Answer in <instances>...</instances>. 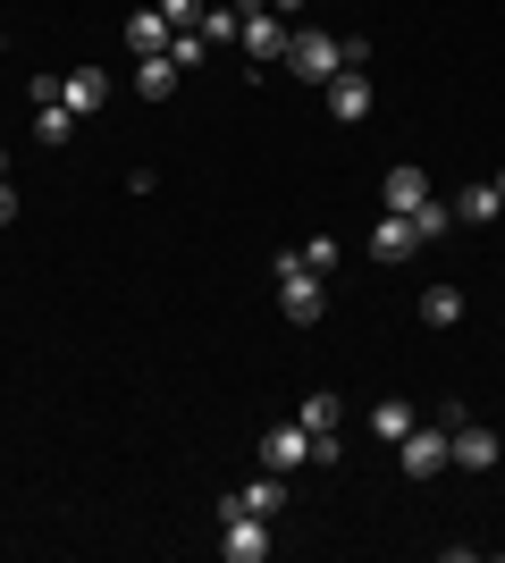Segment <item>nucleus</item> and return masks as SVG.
Segmentation results:
<instances>
[{
	"instance_id": "1",
	"label": "nucleus",
	"mask_w": 505,
	"mask_h": 563,
	"mask_svg": "<svg viewBox=\"0 0 505 563\" xmlns=\"http://www.w3.org/2000/svg\"><path fill=\"white\" fill-rule=\"evenodd\" d=\"M270 278H278V311H287L295 329H312L320 311H329V286H320V269H304V253H278Z\"/></svg>"
},
{
	"instance_id": "2",
	"label": "nucleus",
	"mask_w": 505,
	"mask_h": 563,
	"mask_svg": "<svg viewBox=\"0 0 505 563\" xmlns=\"http://www.w3.org/2000/svg\"><path fill=\"white\" fill-rule=\"evenodd\" d=\"M447 421H463V404H447V412H430L413 438H396V471H405V479H438V471H447Z\"/></svg>"
},
{
	"instance_id": "3",
	"label": "nucleus",
	"mask_w": 505,
	"mask_h": 563,
	"mask_svg": "<svg viewBox=\"0 0 505 563\" xmlns=\"http://www.w3.org/2000/svg\"><path fill=\"white\" fill-rule=\"evenodd\" d=\"M237 43H244V59H253V76H262V68H287L295 18H278V9H244V25H237Z\"/></svg>"
},
{
	"instance_id": "4",
	"label": "nucleus",
	"mask_w": 505,
	"mask_h": 563,
	"mask_svg": "<svg viewBox=\"0 0 505 563\" xmlns=\"http://www.w3.org/2000/svg\"><path fill=\"white\" fill-rule=\"evenodd\" d=\"M287 68L304 76V85H329V76L345 68V34H320V25H295V43H287Z\"/></svg>"
},
{
	"instance_id": "5",
	"label": "nucleus",
	"mask_w": 505,
	"mask_h": 563,
	"mask_svg": "<svg viewBox=\"0 0 505 563\" xmlns=\"http://www.w3.org/2000/svg\"><path fill=\"white\" fill-rule=\"evenodd\" d=\"M237 514L278 521V514H287V471H253L244 488H228V496H219V521H237Z\"/></svg>"
},
{
	"instance_id": "6",
	"label": "nucleus",
	"mask_w": 505,
	"mask_h": 563,
	"mask_svg": "<svg viewBox=\"0 0 505 563\" xmlns=\"http://www.w3.org/2000/svg\"><path fill=\"white\" fill-rule=\"evenodd\" d=\"M497 429L488 421H472V412H463V421H447V463L455 471H497Z\"/></svg>"
},
{
	"instance_id": "7",
	"label": "nucleus",
	"mask_w": 505,
	"mask_h": 563,
	"mask_svg": "<svg viewBox=\"0 0 505 563\" xmlns=\"http://www.w3.org/2000/svg\"><path fill=\"white\" fill-rule=\"evenodd\" d=\"M270 547H278V539H270V521H262V514L219 521V555H228V563H270Z\"/></svg>"
},
{
	"instance_id": "8",
	"label": "nucleus",
	"mask_w": 505,
	"mask_h": 563,
	"mask_svg": "<svg viewBox=\"0 0 505 563\" xmlns=\"http://www.w3.org/2000/svg\"><path fill=\"white\" fill-rule=\"evenodd\" d=\"M262 471H312V429H304V421H278L262 438Z\"/></svg>"
},
{
	"instance_id": "9",
	"label": "nucleus",
	"mask_w": 505,
	"mask_h": 563,
	"mask_svg": "<svg viewBox=\"0 0 505 563\" xmlns=\"http://www.w3.org/2000/svg\"><path fill=\"white\" fill-rule=\"evenodd\" d=\"M320 93H329V118H345V126H354V118H371V76H362V68H337Z\"/></svg>"
},
{
	"instance_id": "10",
	"label": "nucleus",
	"mask_w": 505,
	"mask_h": 563,
	"mask_svg": "<svg viewBox=\"0 0 505 563\" xmlns=\"http://www.w3.org/2000/svg\"><path fill=\"white\" fill-rule=\"evenodd\" d=\"M421 253V235H413L405 211H380V228H371V261H413Z\"/></svg>"
},
{
	"instance_id": "11",
	"label": "nucleus",
	"mask_w": 505,
	"mask_h": 563,
	"mask_svg": "<svg viewBox=\"0 0 505 563\" xmlns=\"http://www.w3.org/2000/svg\"><path fill=\"white\" fill-rule=\"evenodd\" d=\"M380 202H387V211H421V202H430V177H421V168H413V161H396V168H387V186H380Z\"/></svg>"
},
{
	"instance_id": "12",
	"label": "nucleus",
	"mask_w": 505,
	"mask_h": 563,
	"mask_svg": "<svg viewBox=\"0 0 505 563\" xmlns=\"http://www.w3.org/2000/svg\"><path fill=\"white\" fill-rule=\"evenodd\" d=\"M59 101H68L76 118H94L101 101H110V76H101V68H68V76H59Z\"/></svg>"
},
{
	"instance_id": "13",
	"label": "nucleus",
	"mask_w": 505,
	"mask_h": 563,
	"mask_svg": "<svg viewBox=\"0 0 505 563\" xmlns=\"http://www.w3.org/2000/svg\"><path fill=\"white\" fill-rule=\"evenodd\" d=\"M168 34H177V25H168L161 9H135V18H127V51H135V59H152V51H168Z\"/></svg>"
},
{
	"instance_id": "14",
	"label": "nucleus",
	"mask_w": 505,
	"mask_h": 563,
	"mask_svg": "<svg viewBox=\"0 0 505 563\" xmlns=\"http://www.w3.org/2000/svg\"><path fill=\"white\" fill-rule=\"evenodd\" d=\"M413 429H421V412H413V404H371V438H380V446H396V438H413Z\"/></svg>"
},
{
	"instance_id": "15",
	"label": "nucleus",
	"mask_w": 505,
	"mask_h": 563,
	"mask_svg": "<svg viewBox=\"0 0 505 563\" xmlns=\"http://www.w3.org/2000/svg\"><path fill=\"white\" fill-rule=\"evenodd\" d=\"M135 93H144V101H168V93H177V59H168V51L135 59Z\"/></svg>"
},
{
	"instance_id": "16",
	"label": "nucleus",
	"mask_w": 505,
	"mask_h": 563,
	"mask_svg": "<svg viewBox=\"0 0 505 563\" xmlns=\"http://www.w3.org/2000/svg\"><path fill=\"white\" fill-rule=\"evenodd\" d=\"M76 126H85V118H76L59 93H51V101H34V135H43V143H76Z\"/></svg>"
},
{
	"instance_id": "17",
	"label": "nucleus",
	"mask_w": 505,
	"mask_h": 563,
	"mask_svg": "<svg viewBox=\"0 0 505 563\" xmlns=\"http://www.w3.org/2000/svg\"><path fill=\"white\" fill-rule=\"evenodd\" d=\"M295 421L312 429V438H337V421H345V404H337L329 387H320V396H304V404H295Z\"/></svg>"
},
{
	"instance_id": "18",
	"label": "nucleus",
	"mask_w": 505,
	"mask_h": 563,
	"mask_svg": "<svg viewBox=\"0 0 505 563\" xmlns=\"http://www.w3.org/2000/svg\"><path fill=\"white\" fill-rule=\"evenodd\" d=\"M497 211H505V194H497V186H463V194H455V219H463V228H488Z\"/></svg>"
},
{
	"instance_id": "19",
	"label": "nucleus",
	"mask_w": 505,
	"mask_h": 563,
	"mask_svg": "<svg viewBox=\"0 0 505 563\" xmlns=\"http://www.w3.org/2000/svg\"><path fill=\"white\" fill-rule=\"evenodd\" d=\"M421 320H430V329H455L463 320V286H430V295H421Z\"/></svg>"
},
{
	"instance_id": "20",
	"label": "nucleus",
	"mask_w": 505,
	"mask_h": 563,
	"mask_svg": "<svg viewBox=\"0 0 505 563\" xmlns=\"http://www.w3.org/2000/svg\"><path fill=\"white\" fill-rule=\"evenodd\" d=\"M237 25H244V9H202V25H194V34H202V43H237Z\"/></svg>"
},
{
	"instance_id": "21",
	"label": "nucleus",
	"mask_w": 505,
	"mask_h": 563,
	"mask_svg": "<svg viewBox=\"0 0 505 563\" xmlns=\"http://www.w3.org/2000/svg\"><path fill=\"white\" fill-rule=\"evenodd\" d=\"M447 228H455V202H421V211H413V235H421V244H438Z\"/></svg>"
},
{
	"instance_id": "22",
	"label": "nucleus",
	"mask_w": 505,
	"mask_h": 563,
	"mask_svg": "<svg viewBox=\"0 0 505 563\" xmlns=\"http://www.w3.org/2000/svg\"><path fill=\"white\" fill-rule=\"evenodd\" d=\"M168 59H177V68H202V59H211V43H202L194 25H177V34H168Z\"/></svg>"
},
{
	"instance_id": "23",
	"label": "nucleus",
	"mask_w": 505,
	"mask_h": 563,
	"mask_svg": "<svg viewBox=\"0 0 505 563\" xmlns=\"http://www.w3.org/2000/svg\"><path fill=\"white\" fill-rule=\"evenodd\" d=\"M152 9H161L168 25H202V9H211V0H152Z\"/></svg>"
},
{
	"instance_id": "24",
	"label": "nucleus",
	"mask_w": 505,
	"mask_h": 563,
	"mask_svg": "<svg viewBox=\"0 0 505 563\" xmlns=\"http://www.w3.org/2000/svg\"><path fill=\"white\" fill-rule=\"evenodd\" d=\"M295 253H304V269H320V278L337 269V244H329V235H312V244H295Z\"/></svg>"
},
{
	"instance_id": "25",
	"label": "nucleus",
	"mask_w": 505,
	"mask_h": 563,
	"mask_svg": "<svg viewBox=\"0 0 505 563\" xmlns=\"http://www.w3.org/2000/svg\"><path fill=\"white\" fill-rule=\"evenodd\" d=\"M9 219H18V186H9V177H0V228H9Z\"/></svg>"
},
{
	"instance_id": "26",
	"label": "nucleus",
	"mask_w": 505,
	"mask_h": 563,
	"mask_svg": "<svg viewBox=\"0 0 505 563\" xmlns=\"http://www.w3.org/2000/svg\"><path fill=\"white\" fill-rule=\"evenodd\" d=\"M270 9H278V18H304V0H270Z\"/></svg>"
},
{
	"instance_id": "27",
	"label": "nucleus",
	"mask_w": 505,
	"mask_h": 563,
	"mask_svg": "<svg viewBox=\"0 0 505 563\" xmlns=\"http://www.w3.org/2000/svg\"><path fill=\"white\" fill-rule=\"evenodd\" d=\"M488 186H497V194H505V168H497V177H488Z\"/></svg>"
}]
</instances>
